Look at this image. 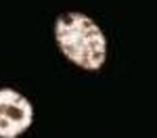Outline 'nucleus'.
Wrapping results in <instances>:
<instances>
[{
	"label": "nucleus",
	"mask_w": 157,
	"mask_h": 138,
	"mask_svg": "<svg viewBox=\"0 0 157 138\" xmlns=\"http://www.w3.org/2000/svg\"><path fill=\"white\" fill-rule=\"evenodd\" d=\"M34 124V107L15 88H0V138H17Z\"/></svg>",
	"instance_id": "2"
},
{
	"label": "nucleus",
	"mask_w": 157,
	"mask_h": 138,
	"mask_svg": "<svg viewBox=\"0 0 157 138\" xmlns=\"http://www.w3.org/2000/svg\"><path fill=\"white\" fill-rule=\"evenodd\" d=\"M55 40L65 59L86 71H97L107 61V36L84 13H63L55 21Z\"/></svg>",
	"instance_id": "1"
}]
</instances>
